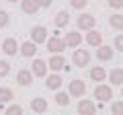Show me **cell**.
Listing matches in <instances>:
<instances>
[{
    "instance_id": "6da1fadb",
    "label": "cell",
    "mask_w": 123,
    "mask_h": 115,
    "mask_svg": "<svg viewBox=\"0 0 123 115\" xmlns=\"http://www.w3.org/2000/svg\"><path fill=\"white\" fill-rule=\"evenodd\" d=\"M76 25H78L80 31H90V29H94V25H97V19L86 13V14H80V17L76 19Z\"/></svg>"
},
{
    "instance_id": "7a4b0ae2",
    "label": "cell",
    "mask_w": 123,
    "mask_h": 115,
    "mask_svg": "<svg viewBox=\"0 0 123 115\" xmlns=\"http://www.w3.org/2000/svg\"><path fill=\"white\" fill-rule=\"evenodd\" d=\"M72 62H74V66H78V68L88 66V62H90V53H88V49H76L74 56H72Z\"/></svg>"
},
{
    "instance_id": "3957f363",
    "label": "cell",
    "mask_w": 123,
    "mask_h": 115,
    "mask_svg": "<svg viewBox=\"0 0 123 115\" xmlns=\"http://www.w3.org/2000/svg\"><path fill=\"white\" fill-rule=\"evenodd\" d=\"M47 51H51V53H62L64 49H66V43H64V39H60V37H47Z\"/></svg>"
},
{
    "instance_id": "277c9868",
    "label": "cell",
    "mask_w": 123,
    "mask_h": 115,
    "mask_svg": "<svg viewBox=\"0 0 123 115\" xmlns=\"http://www.w3.org/2000/svg\"><path fill=\"white\" fill-rule=\"evenodd\" d=\"M94 99H98V101H111L113 99V90H111L109 84H98L97 89H94Z\"/></svg>"
},
{
    "instance_id": "5b68a950",
    "label": "cell",
    "mask_w": 123,
    "mask_h": 115,
    "mask_svg": "<svg viewBox=\"0 0 123 115\" xmlns=\"http://www.w3.org/2000/svg\"><path fill=\"white\" fill-rule=\"evenodd\" d=\"M47 68L53 72H60L62 68H66V60H64V56H60V53H51V58H49L47 62Z\"/></svg>"
},
{
    "instance_id": "8992f818",
    "label": "cell",
    "mask_w": 123,
    "mask_h": 115,
    "mask_svg": "<svg viewBox=\"0 0 123 115\" xmlns=\"http://www.w3.org/2000/svg\"><path fill=\"white\" fill-rule=\"evenodd\" d=\"M31 41H35L37 45L39 43H45L47 41V31H45V27H33L31 29Z\"/></svg>"
},
{
    "instance_id": "52a82bcc",
    "label": "cell",
    "mask_w": 123,
    "mask_h": 115,
    "mask_svg": "<svg viewBox=\"0 0 123 115\" xmlns=\"http://www.w3.org/2000/svg\"><path fill=\"white\" fill-rule=\"evenodd\" d=\"M31 72H33V76H37V78H43V76H47V62H43V60H39L37 58L35 62L31 64Z\"/></svg>"
},
{
    "instance_id": "ba28073f",
    "label": "cell",
    "mask_w": 123,
    "mask_h": 115,
    "mask_svg": "<svg viewBox=\"0 0 123 115\" xmlns=\"http://www.w3.org/2000/svg\"><path fill=\"white\" fill-rule=\"evenodd\" d=\"M64 43H66V47H78L82 43V35L78 31H70L64 35Z\"/></svg>"
},
{
    "instance_id": "9c48e42d",
    "label": "cell",
    "mask_w": 123,
    "mask_h": 115,
    "mask_svg": "<svg viewBox=\"0 0 123 115\" xmlns=\"http://www.w3.org/2000/svg\"><path fill=\"white\" fill-rule=\"evenodd\" d=\"M86 93V82L84 80H72L70 82V95L72 97H84Z\"/></svg>"
},
{
    "instance_id": "30bf717a",
    "label": "cell",
    "mask_w": 123,
    "mask_h": 115,
    "mask_svg": "<svg viewBox=\"0 0 123 115\" xmlns=\"http://www.w3.org/2000/svg\"><path fill=\"white\" fill-rule=\"evenodd\" d=\"M86 43L92 45V47H98V45L103 43V33L97 31V29H90V31H86Z\"/></svg>"
},
{
    "instance_id": "8fae6325",
    "label": "cell",
    "mask_w": 123,
    "mask_h": 115,
    "mask_svg": "<svg viewBox=\"0 0 123 115\" xmlns=\"http://www.w3.org/2000/svg\"><path fill=\"white\" fill-rule=\"evenodd\" d=\"M21 8L27 14H35L41 8V4H39V0H21Z\"/></svg>"
},
{
    "instance_id": "7c38bea8",
    "label": "cell",
    "mask_w": 123,
    "mask_h": 115,
    "mask_svg": "<svg viewBox=\"0 0 123 115\" xmlns=\"http://www.w3.org/2000/svg\"><path fill=\"white\" fill-rule=\"evenodd\" d=\"M97 111V105L92 101H88V99H82V101L78 103V113H82V115H92Z\"/></svg>"
},
{
    "instance_id": "4fadbf2b",
    "label": "cell",
    "mask_w": 123,
    "mask_h": 115,
    "mask_svg": "<svg viewBox=\"0 0 123 115\" xmlns=\"http://www.w3.org/2000/svg\"><path fill=\"white\" fill-rule=\"evenodd\" d=\"M113 47H109V45H98V49H97V58L101 60V62H109L111 58H113Z\"/></svg>"
},
{
    "instance_id": "5bb4252c",
    "label": "cell",
    "mask_w": 123,
    "mask_h": 115,
    "mask_svg": "<svg viewBox=\"0 0 123 115\" xmlns=\"http://www.w3.org/2000/svg\"><path fill=\"white\" fill-rule=\"evenodd\" d=\"M2 51L6 53V56H14V53L18 51V43H17V39H4L2 41Z\"/></svg>"
},
{
    "instance_id": "9a60e30c",
    "label": "cell",
    "mask_w": 123,
    "mask_h": 115,
    "mask_svg": "<svg viewBox=\"0 0 123 115\" xmlns=\"http://www.w3.org/2000/svg\"><path fill=\"white\" fill-rule=\"evenodd\" d=\"M18 49H21V53L25 58H33L37 53V43H35V41H25V43H21Z\"/></svg>"
},
{
    "instance_id": "2e32d148",
    "label": "cell",
    "mask_w": 123,
    "mask_h": 115,
    "mask_svg": "<svg viewBox=\"0 0 123 115\" xmlns=\"http://www.w3.org/2000/svg\"><path fill=\"white\" fill-rule=\"evenodd\" d=\"M17 82L23 84V86H29L31 82H33V72L31 70H25V68H21L17 74Z\"/></svg>"
},
{
    "instance_id": "e0dca14e",
    "label": "cell",
    "mask_w": 123,
    "mask_h": 115,
    "mask_svg": "<svg viewBox=\"0 0 123 115\" xmlns=\"http://www.w3.org/2000/svg\"><path fill=\"white\" fill-rule=\"evenodd\" d=\"M62 82H64V80H62L57 74H51V76H47V80H45V86H47L49 90H60Z\"/></svg>"
},
{
    "instance_id": "ac0fdd59",
    "label": "cell",
    "mask_w": 123,
    "mask_h": 115,
    "mask_svg": "<svg viewBox=\"0 0 123 115\" xmlns=\"http://www.w3.org/2000/svg\"><path fill=\"white\" fill-rule=\"evenodd\" d=\"M90 78L94 80V82H103V80L107 78V70H105L103 66H94V68L90 70Z\"/></svg>"
},
{
    "instance_id": "d6986e66",
    "label": "cell",
    "mask_w": 123,
    "mask_h": 115,
    "mask_svg": "<svg viewBox=\"0 0 123 115\" xmlns=\"http://www.w3.org/2000/svg\"><path fill=\"white\" fill-rule=\"evenodd\" d=\"M31 109L35 111V113H43V111H47V101L41 99V97L33 99V101H31Z\"/></svg>"
},
{
    "instance_id": "ffe728a7",
    "label": "cell",
    "mask_w": 123,
    "mask_h": 115,
    "mask_svg": "<svg viewBox=\"0 0 123 115\" xmlns=\"http://www.w3.org/2000/svg\"><path fill=\"white\" fill-rule=\"evenodd\" d=\"M109 80H111V84H123V68H113L111 70V74H109Z\"/></svg>"
},
{
    "instance_id": "44dd1931",
    "label": "cell",
    "mask_w": 123,
    "mask_h": 115,
    "mask_svg": "<svg viewBox=\"0 0 123 115\" xmlns=\"http://www.w3.org/2000/svg\"><path fill=\"white\" fill-rule=\"evenodd\" d=\"M109 25L113 27V29H119V31H123V14L115 13L109 17Z\"/></svg>"
},
{
    "instance_id": "7402d4cb",
    "label": "cell",
    "mask_w": 123,
    "mask_h": 115,
    "mask_svg": "<svg viewBox=\"0 0 123 115\" xmlns=\"http://www.w3.org/2000/svg\"><path fill=\"white\" fill-rule=\"evenodd\" d=\"M68 23H70V14H68V10H60V13L55 14V25L62 29V27H66Z\"/></svg>"
},
{
    "instance_id": "603a6c76",
    "label": "cell",
    "mask_w": 123,
    "mask_h": 115,
    "mask_svg": "<svg viewBox=\"0 0 123 115\" xmlns=\"http://www.w3.org/2000/svg\"><path fill=\"white\" fill-rule=\"evenodd\" d=\"M12 90L10 89H0V105H4V103H10L12 101Z\"/></svg>"
},
{
    "instance_id": "cb8c5ba5",
    "label": "cell",
    "mask_w": 123,
    "mask_h": 115,
    "mask_svg": "<svg viewBox=\"0 0 123 115\" xmlns=\"http://www.w3.org/2000/svg\"><path fill=\"white\" fill-rule=\"evenodd\" d=\"M55 103L60 107H66L68 103H70V93H57L55 95Z\"/></svg>"
},
{
    "instance_id": "d4e9b609",
    "label": "cell",
    "mask_w": 123,
    "mask_h": 115,
    "mask_svg": "<svg viewBox=\"0 0 123 115\" xmlns=\"http://www.w3.org/2000/svg\"><path fill=\"white\" fill-rule=\"evenodd\" d=\"M8 74H10V64L6 60H0V78H4Z\"/></svg>"
},
{
    "instance_id": "484cf974",
    "label": "cell",
    "mask_w": 123,
    "mask_h": 115,
    "mask_svg": "<svg viewBox=\"0 0 123 115\" xmlns=\"http://www.w3.org/2000/svg\"><path fill=\"white\" fill-rule=\"evenodd\" d=\"M111 111H113V115H123V101H117V103H113Z\"/></svg>"
},
{
    "instance_id": "4316f807",
    "label": "cell",
    "mask_w": 123,
    "mask_h": 115,
    "mask_svg": "<svg viewBox=\"0 0 123 115\" xmlns=\"http://www.w3.org/2000/svg\"><path fill=\"white\" fill-rule=\"evenodd\" d=\"M8 21H10L8 13H6V10H0V29H2V27H6V25H8Z\"/></svg>"
},
{
    "instance_id": "83f0119b",
    "label": "cell",
    "mask_w": 123,
    "mask_h": 115,
    "mask_svg": "<svg viewBox=\"0 0 123 115\" xmlns=\"http://www.w3.org/2000/svg\"><path fill=\"white\" fill-rule=\"evenodd\" d=\"M17 113L23 115V107L21 105H10L8 109H6V115H17Z\"/></svg>"
},
{
    "instance_id": "f1b7e54d",
    "label": "cell",
    "mask_w": 123,
    "mask_h": 115,
    "mask_svg": "<svg viewBox=\"0 0 123 115\" xmlns=\"http://www.w3.org/2000/svg\"><path fill=\"white\" fill-rule=\"evenodd\" d=\"M113 45H115V49H119V51H123V33H119V35L115 37Z\"/></svg>"
},
{
    "instance_id": "f546056e",
    "label": "cell",
    "mask_w": 123,
    "mask_h": 115,
    "mask_svg": "<svg viewBox=\"0 0 123 115\" xmlns=\"http://www.w3.org/2000/svg\"><path fill=\"white\" fill-rule=\"evenodd\" d=\"M70 4L74 6V8H84V6L88 4V0H70Z\"/></svg>"
},
{
    "instance_id": "4dcf8cb0",
    "label": "cell",
    "mask_w": 123,
    "mask_h": 115,
    "mask_svg": "<svg viewBox=\"0 0 123 115\" xmlns=\"http://www.w3.org/2000/svg\"><path fill=\"white\" fill-rule=\"evenodd\" d=\"M107 4L111 6V8H115V10H119L123 6V0H107Z\"/></svg>"
},
{
    "instance_id": "1f68e13d",
    "label": "cell",
    "mask_w": 123,
    "mask_h": 115,
    "mask_svg": "<svg viewBox=\"0 0 123 115\" xmlns=\"http://www.w3.org/2000/svg\"><path fill=\"white\" fill-rule=\"evenodd\" d=\"M39 4H41V6H43V8H47V6H49V4H51V0H39Z\"/></svg>"
},
{
    "instance_id": "d6a6232c",
    "label": "cell",
    "mask_w": 123,
    "mask_h": 115,
    "mask_svg": "<svg viewBox=\"0 0 123 115\" xmlns=\"http://www.w3.org/2000/svg\"><path fill=\"white\" fill-rule=\"evenodd\" d=\"M121 97H123V84H121Z\"/></svg>"
},
{
    "instance_id": "836d02e7",
    "label": "cell",
    "mask_w": 123,
    "mask_h": 115,
    "mask_svg": "<svg viewBox=\"0 0 123 115\" xmlns=\"http://www.w3.org/2000/svg\"><path fill=\"white\" fill-rule=\"evenodd\" d=\"M8 2H18V0H8Z\"/></svg>"
}]
</instances>
